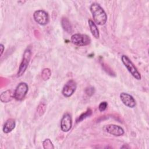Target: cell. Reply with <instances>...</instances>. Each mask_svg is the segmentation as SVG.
<instances>
[{
  "mask_svg": "<svg viewBox=\"0 0 149 149\" xmlns=\"http://www.w3.org/2000/svg\"><path fill=\"white\" fill-rule=\"evenodd\" d=\"M90 11L92 13L94 23L98 25H104L107 20V15L103 8L97 3H93L90 6Z\"/></svg>",
  "mask_w": 149,
  "mask_h": 149,
  "instance_id": "cell-1",
  "label": "cell"
},
{
  "mask_svg": "<svg viewBox=\"0 0 149 149\" xmlns=\"http://www.w3.org/2000/svg\"><path fill=\"white\" fill-rule=\"evenodd\" d=\"M122 62L128 70V71L130 73V74L137 80L141 79V75L136 66L132 63V62L130 60V59L125 55H123L121 57Z\"/></svg>",
  "mask_w": 149,
  "mask_h": 149,
  "instance_id": "cell-2",
  "label": "cell"
},
{
  "mask_svg": "<svg viewBox=\"0 0 149 149\" xmlns=\"http://www.w3.org/2000/svg\"><path fill=\"white\" fill-rule=\"evenodd\" d=\"M70 41L72 43L77 46H86L88 45L91 42L90 37L86 34H74L72 36Z\"/></svg>",
  "mask_w": 149,
  "mask_h": 149,
  "instance_id": "cell-3",
  "label": "cell"
},
{
  "mask_svg": "<svg viewBox=\"0 0 149 149\" xmlns=\"http://www.w3.org/2000/svg\"><path fill=\"white\" fill-rule=\"evenodd\" d=\"M29 90V86L26 83H20L16 87L14 91V98L17 101L23 100Z\"/></svg>",
  "mask_w": 149,
  "mask_h": 149,
  "instance_id": "cell-4",
  "label": "cell"
},
{
  "mask_svg": "<svg viewBox=\"0 0 149 149\" xmlns=\"http://www.w3.org/2000/svg\"><path fill=\"white\" fill-rule=\"evenodd\" d=\"M30 58H31V51L30 49H27L25 50L24 52L23 59L19 66V70L17 74V77L22 76L23 74V73L25 72L26 70L28 67V65H29Z\"/></svg>",
  "mask_w": 149,
  "mask_h": 149,
  "instance_id": "cell-5",
  "label": "cell"
},
{
  "mask_svg": "<svg viewBox=\"0 0 149 149\" xmlns=\"http://www.w3.org/2000/svg\"><path fill=\"white\" fill-rule=\"evenodd\" d=\"M34 20L39 24L44 26L49 22V15L47 12L43 10H38L33 14Z\"/></svg>",
  "mask_w": 149,
  "mask_h": 149,
  "instance_id": "cell-6",
  "label": "cell"
},
{
  "mask_svg": "<svg viewBox=\"0 0 149 149\" xmlns=\"http://www.w3.org/2000/svg\"><path fill=\"white\" fill-rule=\"evenodd\" d=\"M77 84L75 81L73 80H70L63 86L62 93L63 96L69 97L75 92Z\"/></svg>",
  "mask_w": 149,
  "mask_h": 149,
  "instance_id": "cell-7",
  "label": "cell"
},
{
  "mask_svg": "<svg viewBox=\"0 0 149 149\" xmlns=\"http://www.w3.org/2000/svg\"><path fill=\"white\" fill-rule=\"evenodd\" d=\"M72 126V119L69 113L65 114L61 120V129L64 132L69 131Z\"/></svg>",
  "mask_w": 149,
  "mask_h": 149,
  "instance_id": "cell-8",
  "label": "cell"
},
{
  "mask_svg": "<svg viewBox=\"0 0 149 149\" xmlns=\"http://www.w3.org/2000/svg\"><path fill=\"white\" fill-rule=\"evenodd\" d=\"M105 130L107 133L115 136H122L125 133L124 130L122 127L118 125L113 124L107 125L105 126Z\"/></svg>",
  "mask_w": 149,
  "mask_h": 149,
  "instance_id": "cell-9",
  "label": "cell"
},
{
  "mask_svg": "<svg viewBox=\"0 0 149 149\" xmlns=\"http://www.w3.org/2000/svg\"><path fill=\"white\" fill-rule=\"evenodd\" d=\"M120 98L123 104L129 108H133L136 106V101L134 98L126 93H120Z\"/></svg>",
  "mask_w": 149,
  "mask_h": 149,
  "instance_id": "cell-10",
  "label": "cell"
},
{
  "mask_svg": "<svg viewBox=\"0 0 149 149\" xmlns=\"http://www.w3.org/2000/svg\"><path fill=\"white\" fill-rule=\"evenodd\" d=\"M15 121L13 119H9L5 123L3 127V132L5 133H9L15 127Z\"/></svg>",
  "mask_w": 149,
  "mask_h": 149,
  "instance_id": "cell-11",
  "label": "cell"
},
{
  "mask_svg": "<svg viewBox=\"0 0 149 149\" xmlns=\"http://www.w3.org/2000/svg\"><path fill=\"white\" fill-rule=\"evenodd\" d=\"M13 98H14V93L9 90L2 92L0 95L1 101L5 103L10 101Z\"/></svg>",
  "mask_w": 149,
  "mask_h": 149,
  "instance_id": "cell-12",
  "label": "cell"
},
{
  "mask_svg": "<svg viewBox=\"0 0 149 149\" xmlns=\"http://www.w3.org/2000/svg\"><path fill=\"white\" fill-rule=\"evenodd\" d=\"M88 26H89L91 33L93 36V37L95 38H98L100 37V33L96 24L91 19L88 20Z\"/></svg>",
  "mask_w": 149,
  "mask_h": 149,
  "instance_id": "cell-13",
  "label": "cell"
},
{
  "mask_svg": "<svg viewBox=\"0 0 149 149\" xmlns=\"http://www.w3.org/2000/svg\"><path fill=\"white\" fill-rule=\"evenodd\" d=\"M61 25L63 30L68 33H70L72 31V27L69 20L66 17H63L61 20Z\"/></svg>",
  "mask_w": 149,
  "mask_h": 149,
  "instance_id": "cell-14",
  "label": "cell"
},
{
  "mask_svg": "<svg viewBox=\"0 0 149 149\" xmlns=\"http://www.w3.org/2000/svg\"><path fill=\"white\" fill-rule=\"evenodd\" d=\"M92 113V111L90 109H87V110L84 112V113H81L79 117L76 120V122H81L82 121L83 119L87 118V117H89Z\"/></svg>",
  "mask_w": 149,
  "mask_h": 149,
  "instance_id": "cell-15",
  "label": "cell"
},
{
  "mask_svg": "<svg viewBox=\"0 0 149 149\" xmlns=\"http://www.w3.org/2000/svg\"><path fill=\"white\" fill-rule=\"evenodd\" d=\"M43 148L45 149H53L54 148V145L49 139H45L42 142Z\"/></svg>",
  "mask_w": 149,
  "mask_h": 149,
  "instance_id": "cell-16",
  "label": "cell"
},
{
  "mask_svg": "<svg viewBox=\"0 0 149 149\" xmlns=\"http://www.w3.org/2000/svg\"><path fill=\"white\" fill-rule=\"evenodd\" d=\"M51 74V72L49 69L45 68L41 72V77L44 80H47L49 79Z\"/></svg>",
  "mask_w": 149,
  "mask_h": 149,
  "instance_id": "cell-17",
  "label": "cell"
},
{
  "mask_svg": "<svg viewBox=\"0 0 149 149\" xmlns=\"http://www.w3.org/2000/svg\"><path fill=\"white\" fill-rule=\"evenodd\" d=\"M45 109H46L45 104H44V103H41L38 106L37 111V112L39 114V115L41 116L44 113V112L45 111Z\"/></svg>",
  "mask_w": 149,
  "mask_h": 149,
  "instance_id": "cell-18",
  "label": "cell"
},
{
  "mask_svg": "<svg viewBox=\"0 0 149 149\" xmlns=\"http://www.w3.org/2000/svg\"><path fill=\"white\" fill-rule=\"evenodd\" d=\"M107 106H108V104L107 102H105V101L101 102L98 106V109L100 111L103 112L107 109Z\"/></svg>",
  "mask_w": 149,
  "mask_h": 149,
  "instance_id": "cell-19",
  "label": "cell"
},
{
  "mask_svg": "<svg viewBox=\"0 0 149 149\" xmlns=\"http://www.w3.org/2000/svg\"><path fill=\"white\" fill-rule=\"evenodd\" d=\"M94 87H88L86 88V93L88 95H92L93 94H94Z\"/></svg>",
  "mask_w": 149,
  "mask_h": 149,
  "instance_id": "cell-20",
  "label": "cell"
},
{
  "mask_svg": "<svg viewBox=\"0 0 149 149\" xmlns=\"http://www.w3.org/2000/svg\"><path fill=\"white\" fill-rule=\"evenodd\" d=\"M0 48H1V55H2L3 54V52L4 51V46L2 44H0Z\"/></svg>",
  "mask_w": 149,
  "mask_h": 149,
  "instance_id": "cell-21",
  "label": "cell"
}]
</instances>
